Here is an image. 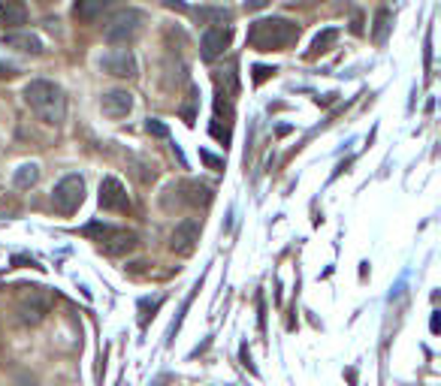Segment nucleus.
Returning a JSON list of instances; mask_svg holds the SVG:
<instances>
[{
    "mask_svg": "<svg viewBox=\"0 0 441 386\" xmlns=\"http://www.w3.org/2000/svg\"><path fill=\"white\" fill-rule=\"evenodd\" d=\"M296 40H299V24L291 19H281V16L260 19L251 24V31H248V46L257 51H284Z\"/></svg>",
    "mask_w": 441,
    "mask_h": 386,
    "instance_id": "obj_1",
    "label": "nucleus"
},
{
    "mask_svg": "<svg viewBox=\"0 0 441 386\" xmlns=\"http://www.w3.org/2000/svg\"><path fill=\"white\" fill-rule=\"evenodd\" d=\"M24 103H28L46 124H61L67 115L64 88L48 82V79H33V82L24 85Z\"/></svg>",
    "mask_w": 441,
    "mask_h": 386,
    "instance_id": "obj_2",
    "label": "nucleus"
},
{
    "mask_svg": "<svg viewBox=\"0 0 441 386\" xmlns=\"http://www.w3.org/2000/svg\"><path fill=\"white\" fill-rule=\"evenodd\" d=\"M142 31V12L140 9H121L118 16H112L103 28L106 43L112 46H130Z\"/></svg>",
    "mask_w": 441,
    "mask_h": 386,
    "instance_id": "obj_3",
    "label": "nucleus"
},
{
    "mask_svg": "<svg viewBox=\"0 0 441 386\" xmlns=\"http://www.w3.org/2000/svg\"><path fill=\"white\" fill-rule=\"evenodd\" d=\"M85 199V182H82V175H64L61 182L55 184L52 190V205H55V212L58 214H76L79 212V205Z\"/></svg>",
    "mask_w": 441,
    "mask_h": 386,
    "instance_id": "obj_4",
    "label": "nucleus"
},
{
    "mask_svg": "<svg viewBox=\"0 0 441 386\" xmlns=\"http://www.w3.org/2000/svg\"><path fill=\"white\" fill-rule=\"evenodd\" d=\"M100 209H106V212H130V197H128V190H124V184L118 182V178L106 175L103 182H100Z\"/></svg>",
    "mask_w": 441,
    "mask_h": 386,
    "instance_id": "obj_5",
    "label": "nucleus"
},
{
    "mask_svg": "<svg viewBox=\"0 0 441 386\" xmlns=\"http://www.w3.org/2000/svg\"><path fill=\"white\" fill-rule=\"evenodd\" d=\"M100 70L109 73V75H115V79H133L140 67H136V58H133L130 48H115L112 55L100 58Z\"/></svg>",
    "mask_w": 441,
    "mask_h": 386,
    "instance_id": "obj_6",
    "label": "nucleus"
},
{
    "mask_svg": "<svg viewBox=\"0 0 441 386\" xmlns=\"http://www.w3.org/2000/svg\"><path fill=\"white\" fill-rule=\"evenodd\" d=\"M197 241H199V221L187 217V221H182L179 226L172 229V236H170V251L187 256V254H194Z\"/></svg>",
    "mask_w": 441,
    "mask_h": 386,
    "instance_id": "obj_7",
    "label": "nucleus"
},
{
    "mask_svg": "<svg viewBox=\"0 0 441 386\" xmlns=\"http://www.w3.org/2000/svg\"><path fill=\"white\" fill-rule=\"evenodd\" d=\"M136 244H140V236L130 233V229H115V226H109L106 236L100 239V248H103L109 256H124V254H130Z\"/></svg>",
    "mask_w": 441,
    "mask_h": 386,
    "instance_id": "obj_8",
    "label": "nucleus"
},
{
    "mask_svg": "<svg viewBox=\"0 0 441 386\" xmlns=\"http://www.w3.org/2000/svg\"><path fill=\"white\" fill-rule=\"evenodd\" d=\"M233 43V28H209L203 33V43H199V55L203 61H215L221 58Z\"/></svg>",
    "mask_w": 441,
    "mask_h": 386,
    "instance_id": "obj_9",
    "label": "nucleus"
},
{
    "mask_svg": "<svg viewBox=\"0 0 441 386\" xmlns=\"http://www.w3.org/2000/svg\"><path fill=\"white\" fill-rule=\"evenodd\" d=\"M100 109H103L109 118H128L133 109V94L121 91V88H112V91H106L103 100H100Z\"/></svg>",
    "mask_w": 441,
    "mask_h": 386,
    "instance_id": "obj_10",
    "label": "nucleus"
},
{
    "mask_svg": "<svg viewBox=\"0 0 441 386\" xmlns=\"http://www.w3.org/2000/svg\"><path fill=\"white\" fill-rule=\"evenodd\" d=\"M19 311H21V323L24 326H36V323H43V317L48 314V299H46L43 293H36L33 299H24L21 302Z\"/></svg>",
    "mask_w": 441,
    "mask_h": 386,
    "instance_id": "obj_11",
    "label": "nucleus"
},
{
    "mask_svg": "<svg viewBox=\"0 0 441 386\" xmlns=\"http://www.w3.org/2000/svg\"><path fill=\"white\" fill-rule=\"evenodd\" d=\"M28 21V6L21 0H0V24L4 28H21Z\"/></svg>",
    "mask_w": 441,
    "mask_h": 386,
    "instance_id": "obj_12",
    "label": "nucleus"
},
{
    "mask_svg": "<svg viewBox=\"0 0 441 386\" xmlns=\"http://www.w3.org/2000/svg\"><path fill=\"white\" fill-rule=\"evenodd\" d=\"M194 19L199 24H215V28H224V24L233 21V12L227 9V6H199L194 12Z\"/></svg>",
    "mask_w": 441,
    "mask_h": 386,
    "instance_id": "obj_13",
    "label": "nucleus"
},
{
    "mask_svg": "<svg viewBox=\"0 0 441 386\" xmlns=\"http://www.w3.org/2000/svg\"><path fill=\"white\" fill-rule=\"evenodd\" d=\"M4 46L16 51H28V55H43V43L33 33H4Z\"/></svg>",
    "mask_w": 441,
    "mask_h": 386,
    "instance_id": "obj_14",
    "label": "nucleus"
},
{
    "mask_svg": "<svg viewBox=\"0 0 441 386\" xmlns=\"http://www.w3.org/2000/svg\"><path fill=\"white\" fill-rule=\"evenodd\" d=\"M115 0H76V19L79 21H94L100 12L109 9Z\"/></svg>",
    "mask_w": 441,
    "mask_h": 386,
    "instance_id": "obj_15",
    "label": "nucleus"
},
{
    "mask_svg": "<svg viewBox=\"0 0 441 386\" xmlns=\"http://www.w3.org/2000/svg\"><path fill=\"white\" fill-rule=\"evenodd\" d=\"M182 190H187L185 199L191 202V205H209L212 202V187L203 184V182H185Z\"/></svg>",
    "mask_w": 441,
    "mask_h": 386,
    "instance_id": "obj_16",
    "label": "nucleus"
},
{
    "mask_svg": "<svg viewBox=\"0 0 441 386\" xmlns=\"http://www.w3.org/2000/svg\"><path fill=\"white\" fill-rule=\"evenodd\" d=\"M12 182H16L19 190L33 187L36 182H40V166H36V163H21L16 169V175H12Z\"/></svg>",
    "mask_w": 441,
    "mask_h": 386,
    "instance_id": "obj_17",
    "label": "nucleus"
},
{
    "mask_svg": "<svg viewBox=\"0 0 441 386\" xmlns=\"http://www.w3.org/2000/svg\"><path fill=\"white\" fill-rule=\"evenodd\" d=\"M336 40H338V31H336V28H326L323 33L314 36V43H311V48L306 51V58H308V61H314L318 55H323V51H330V46H333Z\"/></svg>",
    "mask_w": 441,
    "mask_h": 386,
    "instance_id": "obj_18",
    "label": "nucleus"
},
{
    "mask_svg": "<svg viewBox=\"0 0 441 386\" xmlns=\"http://www.w3.org/2000/svg\"><path fill=\"white\" fill-rule=\"evenodd\" d=\"M390 9H378L375 12V28H372V40L375 43H384L387 40V33H390Z\"/></svg>",
    "mask_w": 441,
    "mask_h": 386,
    "instance_id": "obj_19",
    "label": "nucleus"
},
{
    "mask_svg": "<svg viewBox=\"0 0 441 386\" xmlns=\"http://www.w3.org/2000/svg\"><path fill=\"white\" fill-rule=\"evenodd\" d=\"M145 130L151 133V136H157V139H167L170 136V130H167V127H163L157 118H148V124H145Z\"/></svg>",
    "mask_w": 441,
    "mask_h": 386,
    "instance_id": "obj_20",
    "label": "nucleus"
},
{
    "mask_svg": "<svg viewBox=\"0 0 441 386\" xmlns=\"http://www.w3.org/2000/svg\"><path fill=\"white\" fill-rule=\"evenodd\" d=\"M199 157H203L206 166H212V169H224V160L215 157V154H209V151H199Z\"/></svg>",
    "mask_w": 441,
    "mask_h": 386,
    "instance_id": "obj_21",
    "label": "nucleus"
},
{
    "mask_svg": "<svg viewBox=\"0 0 441 386\" xmlns=\"http://www.w3.org/2000/svg\"><path fill=\"white\" fill-rule=\"evenodd\" d=\"M194 106H197V88H191V103H187V109H185V121L187 124H194Z\"/></svg>",
    "mask_w": 441,
    "mask_h": 386,
    "instance_id": "obj_22",
    "label": "nucleus"
},
{
    "mask_svg": "<svg viewBox=\"0 0 441 386\" xmlns=\"http://www.w3.org/2000/svg\"><path fill=\"white\" fill-rule=\"evenodd\" d=\"M272 73H275V67H254V82H257V85H260V82H266Z\"/></svg>",
    "mask_w": 441,
    "mask_h": 386,
    "instance_id": "obj_23",
    "label": "nucleus"
},
{
    "mask_svg": "<svg viewBox=\"0 0 441 386\" xmlns=\"http://www.w3.org/2000/svg\"><path fill=\"white\" fill-rule=\"evenodd\" d=\"M19 70L12 67V63H0V79H16Z\"/></svg>",
    "mask_w": 441,
    "mask_h": 386,
    "instance_id": "obj_24",
    "label": "nucleus"
},
{
    "mask_svg": "<svg viewBox=\"0 0 441 386\" xmlns=\"http://www.w3.org/2000/svg\"><path fill=\"white\" fill-rule=\"evenodd\" d=\"M263 6H269V0H245V9H248V12H257V9H263Z\"/></svg>",
    "mask_w": 441,
    "mask_h": 386,
    "instance_id": "obj_25",
    "label": "nucleus"
},
{
    "mask_svg": "<svg viewBox=\"0 0 441 386\" xmlns=\"http://www.w3.org/2000/svg\"><path fill=\"white\" fill-rule=\"evenodd\" d=\"M163 6H170L175 12H191V9H187V4H182V0H163Z\"/></svg>",
    "mask_w": 441,
    "mask_h": 386,
    "instance_id": "obj_26",
    "label": "nucleus"
},
{
    "mask_svg": "<svg viewBox=\"0 0 441 386\" xmlns=\"http://www.w3.org/2000/svg\"><path fill=\"white\" fill-rule=\"evenodd\" d=\"M351 31H354V33H363V16H360V12H354V24H351Z\"/></svg>",
    "mask_w": 441,
    "mask_h": 386,
    "instance_id": "obj_27",
    "label": "nucleus"
},
{
    "mask_svg": "<svg viewBox=\"0 0 441 386\" xmlns=\"http://www.w3.org/2000/svg\"><path fill=\"white\" fill-rule=\"evenodd\" d=\"M40 4H43V6H52V4H58V0H40Z\"/></svg>",
    "mask_w": 441,
    "mask_h": 386,
    "instance_id": "obj_28",
    "label": "nucleus"
}]
</instances>
